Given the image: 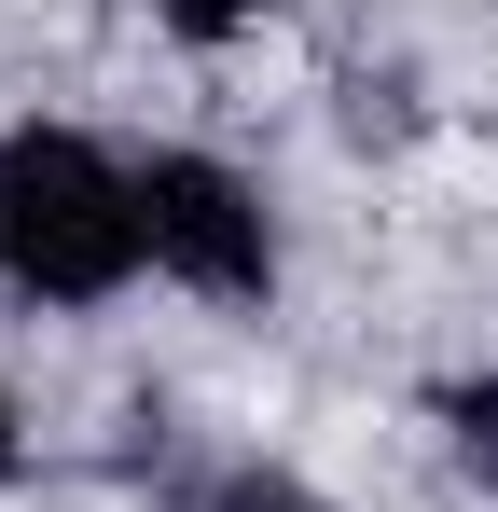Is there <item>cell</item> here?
<instances>
[{
  "label": "cell",
  "mask_w": 498,
  "mask_h": 512,
  "mask_svg": "<svg viewBox=\"0 0 498 512\" xmlns=\"http://www.w3.org/2000/svg\"><path fill=\"white\" fill-rule=\"evenodd\" d=\"M153 263L139 167L97 153L83 125H14L0 139V291L28 305H111Z\"/></svg>",
  "instance_id": "cell-1"
},
{
  "label": "cell",
  "mask_w": 498,
  "mask_h": 512,
  "mask_svg": "<svg viewBox=\"0 0 498 512\" xmlns=\"http://www.w3.org/2000/svg\"><path fill=\"white\" fill-rule=\"evenodd\" d=\"M0 471H14V402H0Z\"/></svg>",
  "instance_id": "cell-6"
},
{
  "label": "cell",
  "mask_w": 498,
  "mask_h": 512,
  "mask_svg": "<svg viewBox=\"0 0 498 512\" xmlns=\"http://www.w3.org/2000/svg\"><path fill=\"white\" fill-rule=\"evenodd\" d=\"M153 14L180 28V42H236V28H249V0H153Z\"/></svg>",
  "instance_id": "cell-4"
},
{
  "label": "cell",
  "mask_w": 498,
  "mask_h": 512,
  "mask_svg": "<svg viewBox=\"0 0 498 512\" xmlns=\"http://www.w3.org/2000/svg\"><path fill=\"white\" fill-rule=\"evenodd\" d=\"M139 222H153V263L208 305H263L277 291V222L222 153H153L139 167Z\"/></svg>",
  "instance_id": "cell-2"
},
{
  "label": "cell",
  "mask_w": 498,
  "mask_h": 512,
  "mask_svg": "<svg viewBox=\"0 0 498 512\" xmlns=\"http://www.w3.org/2000/svg\"><path fill=\"white\" fill-rule=\"evenodd\" d=\"M208 512H319V499H305V485H277V471H236Z\"/></svg>",
  "instance_id": "cell-5"
},
{
  "label": "cell",
  "mask_w": 498,
  "mask_h": 512,
  "mask_svg": "<svg viewBox=\"0 0 498 512\" xmlns=\"http://www.w3.org/2000/svg\"><path fill=\"white\" fill-rule=\"evenodd\" d=\"M443 429H457L471 471H498V388H443Z\"/></svg>",
  "instance_id": "cell-3"
}]
</instances>
